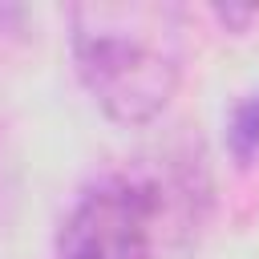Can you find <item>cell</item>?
<instances>
[{
  "mask_svg": "<svg viewBox=\"0 0 259 259\" xmlns=\"http://www.w3.org/2000/svg\"><path fill=\"white\" fill-rule=\"evenodd\" d=\"M73 65L117 125L154 121L182 81V8L162 0H89L69 8Z\"/></svg>",
  "mask_w": 259,
  "mask_h": 259,
  "instance_id": "cell-1",
  "label": "cell"
},
{
  "mask_svg": "<svg viewBox=\"0 0 259 259\" xmlns=\"http://www.w3.org/2000/svg\"><path fill=\"white\" fill-rule=\"evenodd\" d=\"M194 194L182 174H105L69 206L53 259H154L170 231L190 227Z\"/></svg>",
  "mask_w": 259,
  "mask_h": 259,
  "instance_id": "cell-2",
  "label": "cell"
},
{
  "mask_svg": "<svg viewBox=\"0 0 259 259\" xmlns=\"http://www.w3.org/2000/svg\"><path fill=\"white\" fill-rule=\"evenodd\" d=\"M227 150L239 166H251L259 158V89L235 101L227 117Z\"/></svg>",
  "mask_w": 259,
  "mask_h": 259,
  "instance_id": "cell-3",
  "label": "cell"
},
{
  "mask_svg": "<svg viewBox=\"0 0 259 259\" xmlns=\"http://www.w3.org/2000/svg\"><path fill=\"white\" fill-rule=\"evenodd\" d=\"M214 16H219L223 24H247L251 16H259V8H255V4H243V8H235V4H227V8H223V4H219V8H214Z\"/></svg>",
  "mask_w": 259,
  "mask_h": 259,
  "instance_id": "cell-4",
  "label": "cell"
},
{
  "mask_svg": "<svg viewBox=\"0 0 259 259\" xmlns=\"http://www.w3.org/2000/svg\"><path fill=\"white\" fill-rule=\"evenodd\" d=\"M20 20H24V8L20 4H0V32H12Z\"/></svg>",
  "mask_w": 259,
  "mask_h": 259,
  "instance_id": "cell-5",
  "label": "cell"
}]
</instances>
